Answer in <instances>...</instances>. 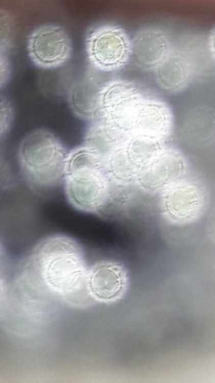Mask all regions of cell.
<instances>
[{"instance_id": "8fae6325", "label": "cell", "mask_w": 215, "mask_h": 383, "mask_svg": "<svg viewBox=\"0 0 215 383\" xmlns=\"http://www.w3.org/2000/svg\"><path fill=\"white\" fill-rule=\"evenodd\" d=\"M99 87L85 82L77 84L72 88L69 102L72 110L79 117L89 122L93 119Z\"/></svg>"}, {"instance_id": "6da1fadb", "label": "cell", "mask_w": 215, "mask_h": 383, "mask_svg": "<svg viewBox=\"0 0 215 383\" xmlns=\"http://www.w3.org/2000/svg\"><path fill=\"white\" fill-rule=\"evenodd\" d=\"M63 182L68 202L79 211L109 218L120 205L100 159L83 144L67 152Z\"/></svg>"}, {"instance_id": "3957f363", "label": "cell", "mask_w": 215, "mask_h": 383, "mask_svg": "<svg viewBox=\"0 0 215 383\" xmlns=\"http://www.w3.org/2000/svg\"><path fill=\"white\" fill-rule=\"evenodd\" d=\"M67 152L53 134L38 129L28 134L20 144L18 157L26 182L44 188L63 181Z\"/></svg>"}, {"instance_id": "ba28073f", "label": "cell", "mask_w": 215, "mask_h": 383, "mask_svg": "<svg viewBox=\"0 0 215 383\" xmlns=\"http://www.w3.org/2000/svg\"><path fill=\"white\" fill-rule=\"evenodd\" d=\"M127 284L126 271L117 262L99 261L88 269L87 289L98 300L110 301L119 298L126 290Z\"/></svg>"}, {"instance_id": "9c48e42d", "label": "cell", "mask_w": 215, "mask_h": 383, "mask_svg": "<svg viewBox=\"0 0 215 383\" xmlns=\"http://www.w3.org/2000/svg\"><path fill=\"white\" fill-rule=\"evenodd\" d=\"M131 56L142 68L154 70L170 53L165 34L155 28L139 30L131 40Z\"/></svg>"}, {"instance_id": "52a82bcc", "label": "cell", "mask_w": 215, "mask_h": 383, "mask_svg": "<svg viewBox=\"0 0 215 383\" xmlns=\"http://www.w3.org/2000/svg\"><path fill=\"white\" fill-rule=\"evenodd\" d=\"M158 194L161 213L171 223H192L202 210L204 195L199 187L192 182L182 179L168 185Z\"/></svg>"}, {"instance_id": "7a4b0ae2", "label": "cell", "mask_w": 215, "mask_h": 383, "mask_svg": "<svg viewBox=\"0 0 215 383\" xmlns=\"http://www.w3.org/2000/svg\"><path fill=\"white\" fill-rule=\"evenodd\" d=\"M24 257V264L39 272L45 285L53 292L67 295L87 288L85 254L75 239L65 235L48 236Z\"/></svg>"}, {"instance_id": "277c9868", "label": "cell", "mask_w": 215, "mask_h": 383, "mask_svg": "<svg viewBox=\"0 0 215 383\" xmlns=\"http://www.w3.org/2000/svg\"><path fill=\"white\" fill-rule=\"evenodd\" d=\"M88 59L95 69L112 72L123 68L131 56V39L121 27L101 25L89 32L85 40Z\"/></svg>"}, {"instance_id": "5b68a950", "label": "cell", "mask_w": 215, "mask_h": 383, "mask_svg": "<svg viewBox=\"0 0 215 383\" xmlns=\"http://www.w3.org/2000/svg\"><path fill=\"white\" fill-rule=\"evenodd\" d=\"M186 162L180 152L166 144L139 171L135 186L149 194H159L165 187L183 179Z\"/></svg>"}, {"instance_id": "30bf717a", "label": "cell", "mask_w": 215, "mask_h": 383, "mask_svg": "<svg viewBox=\"0 0 215 383\" xmlns=\"http://www.w3.org/2000/svg\"><path fill=\"white\" fill-rule=\"evenodd\" d=\"M154 71L158 85L169 92H176L184 88L191 75L190 67L185 58L171 52Z\"/></svg>"}, {"instance_id": "8992f818", "label": "cell", "mask_w": 215, "mask_h": 383, "mask_svg": "<svg viewBox=\"0 0 215 383\" xmlns=\"http://www.w3.org/2000/svg\"><path fill=\"white\" fill-rule=\"evenodd\" d=\"M26 48L32 63L43 69L62 65L69 59L72 50L66 31L55 25H44L33 30L28 37Z\"/></svg>"}]
</instances>
